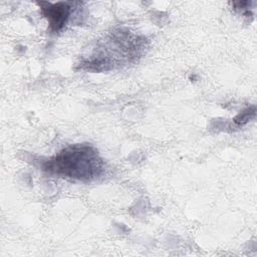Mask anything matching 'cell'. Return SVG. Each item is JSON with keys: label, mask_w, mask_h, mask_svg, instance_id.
Returning a JSON list of instances; mask_svg holds the SVG:
<instances>
[{"label": "cell", "mask_w": 257, "mask_h": 257, "mask_svg": "<svg viewBox=\"0 0 257 257\" xmlns=\"http://www.w3.org/2000/svg\"><path fill=\"white\" fill-rule=\"evenodd\" d=\"M43 170L62 178L92 181L103 173V162L91 146L73 145L44 162Z\"/></svg>", "instance_id": "cell-1"}, {"label": "cell", "mask_w": 257, "mask_h": 257, "mask_svg": "<svg viewBox=\"0 0 257 257\" xmlns=\"http://www.w3.org/2000/svg\"><path fill=\"white\" fill-rule=\"evenodd\" d=\"M69 4L68 2H58L54 4L48 2L39 3L41 11L47 18L52 31H60L67 22L71 10Z\"/></svg>", "instance_id": "cell-2"}]
</instances>
